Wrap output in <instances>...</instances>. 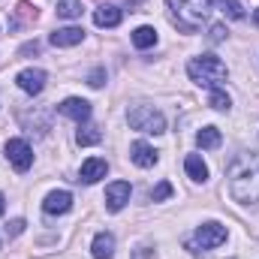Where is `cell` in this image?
Returning <instances> with one entry per match:
<instances>
[{"label": "cell", "instance_id": "cell-1", "mask_svg": "<svg viewBox=\"0 0 259 259\" xmlns=\"http://www.w3.org/2000/svg\"><path fill=\"white\" fill-rule=\"evenodd\" d=\"M229 196L241 205L259 202V151H244L232 160L229 172Z\"/></svg>", "mask_w": 259, "mask_h": 259}, {"label": "cell", "instance_id": "cell-2", "mask_svg": "<svg viewBox=\"0 0 259 259\" xmlns=\"http://www.w3.org/2000/svg\"><path fill=\"white\" fill-rule=\"evenodd\" d=\"M169 18L181 33H196L199 24L208 18V0H166Z\"/></svg>", "mask_w": 259, "mask_h": 259}, {"label": "cell", "instance_id": "cell-3", "mask_svg": "<svg viewBox=\"0 0 259 259\" xmlns=\"http://www.w3.org/2000/svg\"><path fill=\"white\" fill-rule=\"evenodd\" d=\"M187 72H190V78H193L196 84H205V88H220L223 81H226V75H229V69L226 64L217 58V55H199L190 61L187 66Z\"/></svg>", "mask_w": 259, "mask_h": 259}, {"label": "cell", "instance_id": "cell-4", "mask_svg": "<svg viewBox=\"0 0 259 259\" xmlns=\"http://www.w3.org/2000/svg\"><path fill=\"white\" fill-rule=\"evenodd\" d=\"M127 121H130V127L139 130V133H151V136L166 133V118L154 106H136V109H130Z\"/></svg>", "mask_w": 259, "mask_h": 259}, {"label": "cell", "instance_id": "cell-5", "mask_svg": "<svg viewBox=\"0 0 259 259\" xmlns=\"http://www.w3.org/2000/svg\"><path fill=\"white\" fill-rule=\"evenodd\" d=\"M6 160L15 166V172H27L33 166V151L24 139H9L6 142Z\"/></svg>", "mask_w": 259, "mask_h": 259}, {"label": "cell", "instance_id": "cell-6", "mask_svg": "<svg viewBox=\"0 0 259 259\" xmlns=\"http://www.w3.org/2000/svg\"><path fill=\"white\" fill-rule=\"evenodd\" d=\"M226 241V226H220V223H202L199 229H196V247H202V250H211V247H220Z\"/></svg>", "mask_w": 259, "mask_h": 259}, {"label": "cell", "instance_id": "cell-7", "mask_svg": "<svg viewBox=\"0 0 259 259\" xmlns=\"http://www.w3.org/2000/svg\"><path fill=\"white\" fill-rule=\"evenodd\" d=\"M46 81H49V75H46V69H21L18 75H15V84L24 91V94H42V88H46Z\"/></svg>", "mask_w": 259, "mask_h": 259}, {"label": "cell", "instance_id": "cell-8", "mask_svg": "<svg viewBox=\"0 0 259 259\" xmlns=\"http://www.w3.org/2000/svg\"><path fill=\"white\" fill-rule=\"evenodd\" d=\"M130 193H133V187H130L127 181H115V184H109V187H106V208H109L112 214L121 211V208L130 202Z\"/></svg>", "mask_w": 259, "mask_h": 259}, {"label": "cell", "instance_id": "cell-9", "mask_svg": "<svg viewBox=\"0 0 259 259\" xmlns=\"http://www.w3.org/2000/svg\"><path fill=\"white\" fill-rule=\"evenodd\" d=\"M58 112L66 115V118H72V121H78V124H88V118H91V103H88V100H78V97H69V100H64V103L58 106Z\"/></svg>", "mask_w": 259, "mask_h": 259}, {"label": "cell", "instance_id": "cell-10", "mask_svg": "<svg viewBox=\"0 0 259 259\" xmlns=\"http://www.w3.org/2000/svg\"><path fill=\"white\" fill-rule=\"evenodd\" d=\"M106 172H109V163H106L103 157H91V160L81 163L78 181H84V184H97L100 178H106Z\"/></svg>", "mask_w": 259, "mask_h": 259}, {"label": "cell", "instance_id": "cell-11", "mask_svg": "<svg viewBox=\"0 0 259 259\" xmlns=\"http://www.w3.org/2000/svg\"><path fill=\"white\" fill-rule=\"evenodd\" d=\"M121 18H124V12H121L115 3H103V6H97V12H94V24H97V27H118Z\"/></svg>", "mask_w": 259, "mask_h": 259}, {"label": "cell", "instance_id": "cell-12", "mask_svg": "<svg viewBox=\"0 0 259 259\" xmlns=\"http://www.w3.org/2000/svg\"><path fill=\"white\" fill-rule=\"evenodd\" d=\"M130 160H133L136 166H142V169H151V166L157 163V151H154L148 142H133V145H130Z\"/></svg>", "mask_w": 259, "mask_h": 259}, {"label": "cell", "instance_id": "cell-13", "mask_svg": "<svg viewBox=\"0 0 259 259\" xmlns=\"http://www.w3.org/2000/svg\"><path fill=\"white\" fill-rule=\"evenodd\" d=\"M81 39H84V30H81V27H58V30L49 36V42H52V46H58V49L78 46Z\"/></svg>", "mask_w": 259, "mask_h": 259}, {"label": "cell", "instance_id": "cell-14", "mask_svg": "<svg viewBox=\"0 0 259 259\" xmlns=\"http://www.w3.org/2000/svg\"><path fill=\"white\" fill-rule=\"evenodd\" d=\"M69 208H72V196L66 193V190H55V193L46 196V202H42L46 214H66Z\"/></svg>", "mask_w": 259, "mask_h": 259}, {"label": "cell", "instance_id": "cell-15", "mask_svg": "<svg viewBox=\"0 0 259 259\" xmlns=\"http://www.w3.org/2000/svg\"><path fill=\"white\" fill-rule=\"evenodd\" d=\"M91 253H94V259H112L115 256V235L112 232H97L94 244H91Z\"/></svg>", "mask_w": 259, "mask_h": 259}, {"label": "cell", "instance_id": "cell-16", "mask_svg": "<svg viewBox=\"0 0 259 259\" xmlns=\"http://www.w3.org/2000/svg\"><path fill=\"white\" fill-rule=\"evenodd\" d=\"M184 169H187V175H190L193 181H205V178H208V166H205V160H202L199 154H187Z\"/></svg>", "mask_w": 259, "mask_h": 259}, {"label": "cell", "instance_id": "cell-17", "mask_svg": "<svg viewBox=\"0 0 259 259\" xmlns=\"http://www.w3.org/2000/svg\"><path fill=\"white\" fill-rule=\"evenodd\" d=\"M220 142H223V136H220V130L217 127H202L199 133H196V145L199 148H220Z\"/></svg>", "mask_w": 259, "mask_h": 259}, {"label": "cell", "instance_id": "cell-18", "mask_svg": "<svg viewBox=\"0 0 259 259\" xmlns=\"http://www.w3.org/2000/svg\"><path fill=\"white\" fill-rule=\"evenodd\" d=\"M133 46H136V49H151V46H157V30L148 27V24L136 27V30H133Z\"/></svg>", "mask_w": 259, "mask_h": 259}, {"label": "cell", "instance_id": "cell-19", "mask_svg": "<svg viewBox=\"0 0 259 259\" xmlns=\"http://www.w3.org/2000/svg\"><path fill=\"white\" fill-rule=\"evenodd\" d=\"M36 15H39V12H36V6H30V3H18V6H15V18L9 21V27H12V30H18L24 21H36Z\"/></svg>", "mask_w": 259, "mask_h": 259}, {"label": "cell", "instance_id": "cell-20", "mask_svg": "<svg viewBox=\"0 0 259 259\" xmlns=\"http://www.w3.org/2000/svg\"><path fill=\"white\" fill-rule=\"evenodd\" d=\"M208 3L220 6V12H223L226 18H232V21H241V18H244V6H241L238 0H208Z\"/></svg>", "mask_w": 259, "mask_h": 259}, {"label": "cell", "instance_id": "cell-21", "mask_svg": "<svg viewBox=\"0 0 259 259\" xmlns=\"http://www.w3.org/2000/svg\"><path fill=\"white\" fill-rule=\"evenodd\" d=\"M103 139V133H100V127H94V124H84V127L78 130V136H75V142L81 145V148H88V145H97Z\"/></svg>", "mask_w": 259, "mask_h": 259}, {"label": "cell", "instance_id": "cell-22", "mask_svg": "<svg viewBox=\"0 0 259 259\" xmlns=\"http://www.w3.org/2000/svg\"><path fill=\"white\" fill-rule=\"evenodd\" d=\"M61 18H81V0H58Z\"/></svg>", "mask_w": 259, "mask_h": 259}, {"label": "cell", "instance_id": "cell-23", "mask_svg": "<svg viewBox=\"0 0 259 259\" xmlns=\"http://www.w3.org/2000/svg\"><path fill=\"white\" fill-rule=\"evenodd\" d=\"M208 106H211V109L226 112V109L232 106V100H229V94H226L223 88H214V91H211V97H208Z\"/></svg>", "mask_w": 259, "mask_h": 259}, {"label": "cell", "instance_id": "cell-24", "mask_svg": "<svg viewBox=\"0 0 259 259\" xmlns=\"http://www.w3.org/2000/svg\"><path fill=\"white\" fill-rule=\"evenodd\" d=\"M169 196H172V184H169V181H160V184L151 190V199H154V202H163V199H169Z\"/></svg>", "mask_w": 259, "mask_h": 259}, {"label": "cell", "instance_id": "cell-25", "mask_svg": "<svg viewBox=\"0 0 259 259\" xmlns=\"http://www.w3.org/2000/svg\"><path fill=\"white\" fill-rule=\"evenodd\" d=\"M103 81H106V69H103V66L88 75V84H91V88H103Z\"/></svg>", "mask_w": 259, "mask_h": 259}, {"label": "cell", "instance_id": "cell-26", "mask_svg": "<svg viewBox=\"0 0 259 259\" xmlns=\"http://www.w3.org/2000/svg\"><path fill=\"white\" fill-rule=\"evenodd\" d=\"M223 36H226V27H223V24H214V27H211V33H208V39H211V42H223Z\"/></svg>", "mask_w": 259, "mask_h": 259}, {"label": "cell", "instance_id": "cell-27", "mask_svg": "<svg viewBox=\"0 0 259 259\" xmlns=\"http://www.w3.org/2000/svg\"><path fill=\"white\" fill-rule=\"evenodd\" d=\"M21 232H24V220H12L6 226V235H21Z\"/></svg>", "mask_w": 259, "mask_h": 259}, {"label": "cell", "instance_id": "cell-28", "mask_svg": "<svg viewBox=\"0 0 259 259\" xmlns=\"http://www.w3.org/2000/svg\"><path fill=\"white\" fill-rule=\"evenodd\" d=\"M21 55H39V42L33 39V42H27V46H21Z\"/></svg>", "mask_w": 259, "mask_h": 259}, {"label": "cell", "instance_id": "cell-29", "mask_svg": "<svg viewBox=\"0 0 259 259\" xmlns=\"http://www.w3.org/2000/svg\"><path fill=\"white\" fill-rule=\"evenodd\" d=\"M133 259H157V253H154L151 247H142V250H136V256Z\"/></svg>", "mask_w": 259, "mask_h": 259}, {"label": "cell", "instance_id": "cell-30", "mask_svg": "<svg viewBox=\"0 0 259 259\" xmlns=\"http://www.w3.org/2000/svg\"><path fill=\"white\" fill-rule=\"evenodd\" d=\"M3 208H6V199H3V193H0V217H3Z\"/></svg>", "mask_w": 259, "mask_h": 259}, {"label": "cell", "instance_id": "cell-31", "mask_svg": "<svg viewBox=\"0 0 259 259\" xmlns=\"http://www.w3.org/2000/svg\"><path fill=\"white\" fill-rule=\"evenodd\" d=\"M253 24H256V27H259V9H256V12H253Z\"/></svg>", "mask_w": 259, "mask_h": 259}]
</instances>
